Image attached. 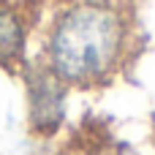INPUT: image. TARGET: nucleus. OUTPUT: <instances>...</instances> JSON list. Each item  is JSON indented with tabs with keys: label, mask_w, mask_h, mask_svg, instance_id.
Listing matches in <instances>:
<instances>
[{
	"label": "nucleus",
	"mask_w": 155,
	"mask_h": 155,
	"mask_svg": "<svg viewBox=\"0 0 155 155\" xmlns=\"http://www.w3.org/2000/svg\"><path fill=\"white\" fill-rule=\"evenodd\" d=\"M0 3H8V5H16V8H22V11H35V5L38 3H44V0H0Z\"/></svg>",
	"instance_id": "20e7f679"
},
{
	"label": "nucleus",
	"mask_w": 155,
	"mask_h": 155,
	"mask_svg": "<svg viewBox=\"0 0 155 155\" xmlns=\"http://www.w3.org/2000/svg\"><path fill=\"white\" fill-rule=\"evenodd\" d=\"M57 5H68V3H76V0H54Z\"/></svg>",
	"instance_id": "39448f33"
},
{
	"label": "nucleus",
	"mask_w": 155,
	"mask_h": 155,
	"mask_svg": "<svg viewBox=\"0 0 155 155\" xmlns=\"http://www.w3.org/2000/svg\"><path fill=\"white\" fill-rule=\"evenodd\" d=\"M22 79H25V104H27L30 131L35 136H54L65 120L68 87L44 63H27L22 68Z\"/></svg>",
	"instance_id": "f03ea898"
},
{
	"label": "nucleus",
	"mask_w": 155,
	"mask_h": 155,
	"mask_svg": "<svg viewBox=\"0 0 155 155\" xmlns=\"http://www.w3.org/2000/svg\"><path fill=\"white\" fill-rule=\"evenodd\" d=\"M134 54V14L125 0H76L52 16L41 60L68 90L109 84Z\"/></svg>",
	"instance_id": "f257e3e1"
},
{
	"label": "nucleus",
	"mask_w": 155,
	"mask_h": 155,
	"mask_svg": "<svg viewBox=\"0 0 155 155\" xmlns=\"http://www.w3.org/2000/svg\"><path fill=\"white\" fill-rule=\"evenodd\" d=\"M30 19V11L0 3V65L11 74H22V68L27 65Z\"/></svg>",
	"instance_id": "7ed1b4c3"
}]
</instances>
